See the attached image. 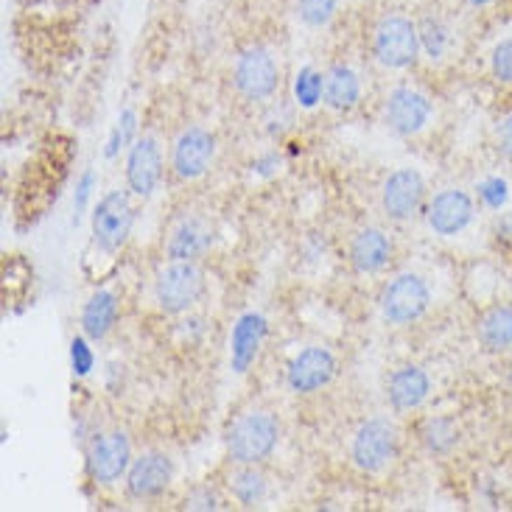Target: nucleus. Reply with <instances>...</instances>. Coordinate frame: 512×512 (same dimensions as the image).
I'll return each mask as SVG.
<instances>
[{
    "instance_id": "f257e3e1",
    "label": "nucleus",
    "mask_w": 512,
    "mask_h": 512,
    "mask_svg": "<svg viewBox=\"0 0 512 512\" xmlns=\"http://www.w3.org/2000/svg\"><path fill=\"white\" fill-rule=\"evenodd\" d=\"M277 420L266 412H247L233 420V426L227 429V451L236 459L238 465H258L275 451Z\"/></svg>"
},
{
    "instance_id": "f03ea898",
    "label": "nucleus",
    "mask_w": 512,
    "mask_h": 512,
    "mask_svg": "<svg viewBox=\"0 0 512 512\" xmlns=\"http://www.w3.org/2000/svg\"><path fill=\"white\" fill-rule=\"evenodd\" d=\"M205 294V272L196 261H171L154 280V300L166 314H182L194 308Z\"/></svg>"
},
{
    "instance_id": "7ed1b4c3",
    "label": "nucleus",
    "mask_w": 512,
    "mask_h": 512,
    "mask_svg": "<svg viewBox=\"0 0 512 512\" xmlns=\"http://www.w3.org/2000/svg\"><path fill=\"white\" fill-rule=\"evenodd\" d=\"M420 31L401 14H387L373 31V54L384 68L403 70L415 65L420 54Z\"/></svg>"
},
{
    "instance_id": "20e7f679",
    "label": "nucleus",
    "mask_w": 512,
    "mask_h": 512,
    "mask_svg": "<svg viewBox=\"0 0 512 512\" xmlns=\"http://www.w3.org/2000/svg\"><path fill=\"white\" fill-rule=\"evenodd\" d=\"M429 303V283L420 275L406 272L387 283V289L381 294V317L387 319L389 325H412L429 311Z\"/></svg>"
},
{
    "instance_id": "39448f33",
    "label": "nucleus",
    "mask_w": 512,
    "mask_h": 512,
    "mask_svg": "<svg viewBox=\"0 0 512 512\" xmlns=\"http://www.w3.org/2000/svg\"><path fill=\"white\" fill-rule=\"evenodd\" d=\"M395 451H398V429L384 417H373L356 431L350 457L359 471L378 473L395 459Z\"/></svg>"
},
{
    "instance_id": "423d86ee",
    "label": "nucleus",
    "mask_w": 512,
    "mask_h": 512,
    "mask_svg": "<svg viewBox=\"0 0 512 512\" xmlns=\"http://www.w3.org/2000/svg\"><path fill=\"white\" fill-rule=\"evenodd\" d=\"M135 213L126 191H110L93 210V241L101 252H115L124 247L132 233Z\"/></svg>"
},
{
    "instance_id": "0eeeda50",
    "label": "nucleus",
    "mask_w": 512,
    "mask_h": 512,
    "mask_svg": "<svg viewBox=\"0 0 512 512\" xmlns=\"http://www.w3.org/2000/svg\"><path fill=\"white\" fill-rule=\"evenodd\" d=\"M233 82L236 90L250 101H263L277 90L280 82V68H277L275 56L266 48H247L244 54L236 59L233 68Z\"/></svg>"
},
{
    "instance_id": "6e6552de",
    "label": "nucleus",
    "mask_w": 512,
    "mask_h": 512,
    "mask_svg": "<svg viewBox=\"0 0 512 512\" xmlns=\"http://www.w3.org/2000/svg\"><path fill=\"white\" fill-rule=\"evenodd\" d=\"M426 199V182L415 168H398L392 171L381 188V208L389 219L406 222L412 219Z\"/></svg>"
},
{
    "instance_id": "1a4fd4ad",
    "label": "nucleus",
    "mask_w": 512,
    "mask_h": 512,
    "mask_svg": "<svg viewBox=\"0 0 512 512\" xmlns=\"http://www.w3.org/2000/svg\"><path fill=\"white\" fill-rule=\"evenodd\" d=\"M336 375V359L328 347H305L294 359H291L289 370H286V384L291 392L297 395H311L317 389L328 387L331 378Z\"/></svg>"
},
{
    "instance_id": "9d476101",
    "label": "nucleus",
    "mask_w": 512,
    "mask_h": 512,
    "mask_svg": "<svg viewBox=\"0 0 512 512\" xmlns=\"http://www.w3.org/2000/svg\"><path fill=\"white\" fill-rule=\"evenodd\" d=\"M129 465H132V445L124 431H110L93 440L90 454H87V468L96 482L101 485L118 482L129 471Z\"/></svg>"
},
{
    "instance_id": "9b49d317",
    "label": "nucleus",
    "mask_w": 512,
    "mask_h": 512,
    "mask_svg": "<svg viewBox=\"0 0 512 512\" xmlns=\"http://www.w3.org/2000/svg\"><path fill=\"white\" fill-rule=\"evenodd\" d=\"M171 479H174V462H171V457L160 454V451H149V454H143V457H138L129 465V471H126V490H129L132 499L149 501L163 496L168 485H171Z\"/></svg>"
},
{
    "instance_id": "f8f14e48",
    "label": "nucleus",
    "mask_w": 512,
    "mask_h": 512,
    "mask_svg": "<svg viewBox=\"0 0 512 512\" xmlns=\"http://www.w3.org/2000/svg\"><path fill=\"white\" fill-rule=\"evenodd\" d=\"M213 154H216L213 135H210L208 129H202V126H191L174 143L171 163H174L177 177H182V180H199L210 168V163H213Z\"/></svg>"
},
{
    "instance_id": "ddd939ff",
    "label": "nucleus",
    "mask_w": 512,
    "mask_h": 512,
    "mask_svg": "<svg viewBox=\"0 0 512 512\" xmlns=\"http://www.w3.org/2000/svg\"><path fill=\"white\" fill-rule=\"evenodd\" d=\"M384 118L395 135H401V138L417 135L431 118L429 98L420 96L417 90H409V87H398L387 96Z\"/></svg>"
},
{
    "instance_id": "4468645a",
    "label": "nucleus",
    "mask_w": 512,
    "mask_h": 512,
    "mask_svg": "<svg viewBox=\"0 0 512 512\" xmlns=\"http://www.w3.org/2000/svg\"><path fill=\"white\" fill-rule=\"evenodd\" d=\"M163 174V152L154 138L135 140L126 157V185L135 196H152Z\"/></svg>"
},
{
    "instance_id": "2eb2a0df",
    "label": "nucleus",
    "mask_w": 512,
    "mask_h": 512,
    "mask_svg": "<svg viewBox=\"0 0 512 512\" xmlns=\"http://www.w3.org/2000/svg\"><path fill=\"white\" fill-rule=\"evenodd\" d=\"M473 199L459 188H445L431 199L429 227L437 236H457L473 222Z\"/></svg>"
},
{
    "instance_id": "dca6fc26",
    "label": "nucleus",
    "mask_w": 512,
    "mask_h": 512,
    "mask_svg": "<svg viewBox=\"0 0 512 512\" xmlns=\"http://www.w3.org/2000/svg\"><path fill=\"white\" fill-rule=\"evenodd\" d=\"M389 258H392V241L378 227H364L350 241V263L361 275L381 272L389 263Z\"/></svg>"
},
{
    "instance_id": "f3484780",
    "label": "nucleus",
    "mask_w": 512,
    "mask_h": 512,
    "mask_svg": "<svg viewBox=\"0 0 512 512\" xmlns=\"http://www.w3.org/2000/svg\"><path fill=\"white\" fill-rule=\"evenodd\" d=\"M429 389V375L423 373L420 367H412V364H409V367H401V370L392 373V378H389L387 384L389 406H392L395 412H412V409H417L420 403L429 398Z\"/></svg>"
},
{
    "instance_id": "a211bd4d",
    "label": "nucleus",
    "mask_w": 512,
    "mask_h": 512,
    "mask_svg": "<svg viewBox=\"0 0 512 512\" xmlns=\"http://www.w3.org/2000/svg\"><path fill=\"white\" fill-rule=\"evenodd\" d=\"M213 247V230L202 219H185V222L168 238V258L171 261H199Z\"/></svg>"
},
{
    "instance_id": "6ab92c4d",
    "label": "nucleus",
    "mask_w": 512,
    "mask_h": 512,
    "mask_svg": "<svg viewBox=\"0 0 512 512\" xmlns=\"http://www.w3.org/2000/svg\"><path fill=\"white\" fill-rule=\"evenodd\" d=\"M266 331H269L266 319L261 314H255V311L238 319L236 328H233V370L236 373L250 370V364L255 361L263 339H266Z\"/></svg>"
},
{
    "instance_id": "aec40b11",
    "label": "nucleus",
    "mask_w": 512,
    "mask_h": 512,
    "mask_svg": "<svg viewBox=\"0 0 512 512\" xmlns=\"http://www.w3.org/2000/svg\"><path fill=\"white\" fill-rule=\"evenodd\" d=\"M361 98V82L359 76L347 65H333L325 76H322V101L331 110H353Z\"/></svg>"
},
{
    "instance_id": "412c9836",
    "label": "nucleus",
    "mask_w": 512,
    "mask_h": 512,
    "mask_svg": "<svg viewBox=\"0 0 512 512\" xmlns=\"http://www.w3.org/2000/svg\"><path fill=\"white\" fill-rule=\"evenodd\" d=\"M118 319V297L112 291H96L82 311V331L90 342H101Z\"/></svg>"
},
{
    "instance_id": "4be33fe9",
    "label": "nucleus",
    "mask_w": 512,
    "mask_h": 512,
    "mask_svg": "<svg viewBox=\"0 0 512 512\" xmlns=\"http://www.w3.org/2000/svg\"><path fill=\"white\" fill-rule=\"evenodd\" d=\"M479 342L501 353V350H510L512 347V305H496L490 308L485 317L479 319Z\"/></svg>"
},
{
    "instance_id": "5701e85b",
    "label": "nucleus",
    "mask_w": 512,
    "mask_h": 512,
    "mask_svg": "<svg viewBox=\"0 0 512 512\" xmlns=\"http://www.w3.org/2000/svg\"><path fill=\"white\" fill-rule=\"evenodd\" d=\"M230 490L244 507H255L266 499V479H263L261 471H255V465H241L230 476Z\"/></svg>"
},
{
    "instance_id": "b1692460",
    "label": "nucleus",
    "mask_w": 512,
    "mask_h": 512,
    "mask_svg": "<svg viewBox=\"0 0 512 512\" xmlns=\"http://www.w3.org/2000/svg\"><path fill=\"white\" fill-rule=\"evenodd\" d=\"M423 443L429 451L434 454H443L448 451L451 445L457 443V426L451 423V420H443V417H437V420H429L426 426H423Z\"/></svg>"
},
{
    "instance_id": "393cba45",
    "label": "nucleus",
    "mask_w": 512,
    "mask_h": 512,
    "mask_svg": "<svg viewBox=\"0 0 512 512\" xmlns=\"http://www.w3.org/2000/svg\"><path fill=\"white\" fill-rule=\"evenodd\" d=\"M420 45L426 48V54L431 59H437V56L445 54V48H448V28H445L443 20H437V17H426L420 26Z\"/></svg>"
},
{
    "instance_id": "a878e982",
    "label": "nucleus",
    "mask_w": 512,
    "mask_h": 512,
    "mask_svg": "<svg viewBox=\"0 0 512 512\" xmlns=\"http://www.w3.org/2000/svg\"><path fill=\"white\" fill-rule=\"evenodd\" d=\"M336 14V0H297V17L308 28L328 26Z\"/></svg>"
},
{
    "instance_id": "bb28decb",
    "label": "nucleus",
    "mask_w": 512,
    "mask_h": 512,
    "mask_svg": "<svg viewBox=\"0 0 512 512\" xmlns=\"http://www.w3.org/2000/svg\"><path fill=\"white\" fill-rule=\"evenodd\" d=\"M294 90H297V98L303 101V107H314L319 98H322V76L311 68L300 70Z\"/></svg>"
},
{
    "instance_id": "cd10ccee",
    "label": "nucleus",
    "mask_w": 512,
    "mask_h": 512,
    "mask_svg": "<svg viewBox=\"0 0 512 512\" xmlns=\"http://www.w3.org/2000/svg\"><path fill=\"white\" fill-rule=\"evenodd\" d=\"M135 126H138V115L132 110H126L121 118H118V124L112 129V138H110V146H107V157H115V154L124 149L126 143L132 140L135 135Z\"/></svg>"
},
{
    "instance_id": "c85d7f7f",
    "label": "nucleus",
    "mask_w": 512,
    "mask_h": 512,
    "mask_svg": "<svg viewBox=\"0 0 512 512\" xmlns=\"http://www.w3.org/2000/svg\"><path fill=\"white\" fill-rule=\"evenodd\" d=\"M490 70L493 76L504 84H512V37L510 40H501L496 48H493V56H490Z\"/></svg>"
},
{
    "instance_id": "c756f323",
    "label": "nucleus",
    "mask_w": 512,
    "mask_h": 512,
    "mask_svg": "<svg viewBox=\"0 0 512 512\" xmlns=\"http://www.w3.org/2000/svg\"><path fill=\"white\" fill-rule=\"evenodd\" d=\"M479 194H482V199H485L490 208H501L507 202V182L501 180V177H493V180L482 182Z\"/></svg>"
},
{
    "instance_id": "7c9ffc66",
    "label": "nucleus",
    "mask_w": 512,
    "mask_h": 512,
    "mask_svg": "<svg viewBox=\"0 0 512 512\" xmlns=\"http://www.w3.org/2000/svg\"><path fill=\"white\" fill-rule=\"evenodd\" d=\"M185 507H191V510H216L219 507V496L210 487H199V490H194L188 496Z\"/></svg>"
},
{
    "instance_id": "2f4dec72",
    "label": "nucleus",
    "mask_w": 512,
    "mask_h": 512,
    "mask_svg": "<svg viewBox=\"0 0 512 512\" xmlns=\"http://www.w3.org/2000/svg\"><path fill=\"white\" fill-rule=\"evenodd\" d=\"M496 149H499L501 157L512 160V115L501 118L499 126H496Z\"/></svg>"
},
{
    "instance_id": "473e14b6",
    "label": "nucleus",
    "mask_w": 512,
    "mask_h": 512,
    "mask_svg": "<svg viewBox=\"0 0 512 512\" xmlns=\"http://www.w3.org/2000/svg\"><path fill=\"white\" fill-rule=\"evenodd\" d=\"M90 367H93V353H90V347L84 345V339H76L73 342V370L84 375L90 373Z\"/></svg>"
},
{
    "instance_id": "72a5a7b5",
    "label": "nucleus",
    "mask_w": 512,
    "mask_h": 512,
    "mask_svg": "<svg viewBox=\"0 0 512 512\" xmlns=\"http://www.w3.org/2000/svg\"><path fill=\"white\" fill-rule=\"evenodd\" d=\"M90 188H93V174H84L82 185H79V199H76V210L84 208L87 196H90Z\"/></svg>"
},
{
    "instance_id": "f704fd0d",
    "label": "nucleus",
    "mask_w": 512,
    "mask_h": 512,
    "mask_svg": "<svg viewBox=\"0 0 512 512\" xmlns=\"http://www.w3.org/2000/svg\"><path fill=\"white\" fill-rule=\"evenodd\" d=\"M468 6H473V9H485V6H490L493 0H465Z\"/></svg>"
},
{
    "instance_id": "c9c22d12",
    "label": "nucleus",
    "mask_w": 512,
    "mask_h": 512,
    "mask_svg": "<svg viewBox=\"0 0 512 512\" xmlns=\"http://www.w3.org/2000/svg\"><path fill=\"white\" fill-rule=\"evenodd\" d=\"M501 230H504L507 236H512V213L507 216V219H504V222H501Z\"/></svg>"
}]
</instances>
